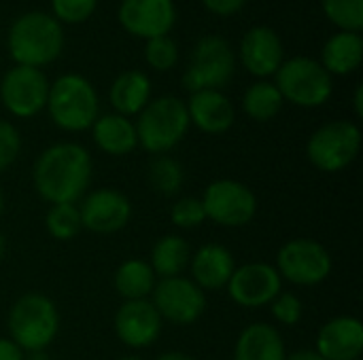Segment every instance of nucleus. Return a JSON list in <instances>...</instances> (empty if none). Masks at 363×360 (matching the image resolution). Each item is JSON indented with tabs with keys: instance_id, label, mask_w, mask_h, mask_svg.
Returning a JSON list of instances; mask_svg holds the SVG:
<instances>
[{
	"instance_id": "nucleus-1",
	"label": "nucleus",
	"mask_w": 363,
	"mask_h": 360,
	"mask_svg": "<svg viewBox=\"0 0 363 360\" xmlns=\"http://www.w3.org/2000/svg\"><path fill=\"white\" fill-rule=\"evenodd\" d=\"M94 161L79 142H55L47 146L32 166V185L40 199L53 204H79L89 191Z\"/></svg>"
},
{
	"instance_id": "nucleus-2",
	"label": "nucleus",
	"mask_w": 363,
	"mask_h": 360,
	"mask_svg": "<svg viewBox=\"0 0 363 360\" xmlns=\"http://www.w3.org/2000/svg\"><path fill=\"white\" fill-rule=\"evenodd\" d=\"M64 40V28L53 15L28 11L11 23L6 49L17 66L43 68L62 55Z\"/></svg>"
},
{
	"instance_id": "nucleus-3",
	"label": "nucleus",
	"mask_w": 363,
	"mask_h": 360,
	"mask_svg": "<svg viewBox=\"0 0 363 360\" xmlns=\"http://www.w3.org/2000/svg\"><path fill=\"white\" fill-rule=\"evenodd\" d=\"M45 108L55 127L79 134L89 129L100 117V98L89 79L66 72L49 85Z\"/></svg>"
},
{
	"instance_id": "nucleus-4",
	"label": "nucleus",
	"mask_w": 363,
	"mask_h": 360,
	"mask_svg": "<svg viewBox=\"0 0 363 360\" xmlns=\"http://www.w3.org/2000/svg\"><path fill=\"white\" fill-rule=\"evenodd\" d=\"M9 339L26 354L45 352L60 333V312L43 293H23L6 314Z\"/></svg>"
},
{
	"instance_id": "nucleus-5",
	"label": "nucleus",
	"mask_w": 363,
	"mask_h": 360,
	"mask_svg": "<svg viewBox=\"0 0 363 360\" xmlns=\"http://www.w3.org/2000/svg\"><path fill=\"white\" fill-rule=\"evenodd\" d=\"M134 125L138 146H143L153 157L168 155L183 142L191 127L187 106L177 95L151 98V102L136 115Z\"/></svg>"
},
{
	"instance_id": "nucleus-6",
	"label": "nucleus",
	"mask_w": 363,
	"mask_h": 360,
	"mask_svg": "<svg viewBox=\"0 0 363 360\" xmlns=\"http://www.w3.org/2000/svg\"><path fill=\"white\" fill-rule=\"evenodd\" d=\"M274 76V85L283 100L300 108H319L334 93V76L321 66L319 59L308 55L285 59Z\"/></svg>"
},
{
	"instance_id": "nucleus-7",
	"label": "nucleus",
	"mask_w": 363,
	"mask_h": 360,
	"mask_svg": "<svg viewBox=\"0 0 363 360\" xmlns=\"http://www.w3.org/2000/svg\"><path fill=\"white\" fill-rule=\"evenodd\" d=\"M362 140V129L355 121L334 119L311 134L306 157L319 172L338 174L359 157Z\"/></svg>"
},
{
	"instance_id": "nucleus-8",
	"label": "nucleus",
	"mask_w": 363,
	"mask_h": 360,
	"mask_svg": "<svg viewBox=\"0 0 363 360\" xmlns=\"http://www.w3.org/2000/svg\"><path fill=\"white\" fill-rule=\"evenodd\" d=\"M236 74V53L223 36H202L191 55L183 76V85L189 93L202 89H223Z\"/></svg>"
},
{
	"instance_id": "nucleus-9",
	"label": "nucleus",
	"mask_w": 363,
	"mask_h": 360,
	"mask_svg": "<svg viewBox=\"0 0 363 360\" xmlns=\"http://www.w3.org/2000/svg\"><path fill=\"white\" fill-rule=\"evenodd\" d=\"M200 199L206 212V221L219 227H247L257 216V195L249 185L234 178L213 180Z\"/></svg>"
},
{
	"instance_id": "nucleus-10",
	"label": "nucleus",
	"mask_w": 363,
	"mask_h": 360,
	"mask_svg": "<svg viewBox=\"0 0 363 360\" xmlns=\"http://www.w3.org/2000/svg\"><path fill=\"white\" fill-rule=\"evenodd\" d=\"M274 267L283 282L287 280L296 286H317L330 278L334 261L321 242L296 238L279 248Z\"/></svg>"
},
{
	"instance_id": "nucleus-11",
	"label": "nucleus",
	"mask_w": 363,
	"mask_h": 360,
	"mask_svg": "<svg viewBox=\"0 0 363 360\" xmlns=\"http://www.w3.org/2000/svg\"><path fill=\"white\" fill-rule=\"evenodd\" d=\"M149 301L160 318L174 327L196 325L206 312V293L187 276L157 280Z\"/></svg>"
},
{
	"instance_id": "nucleus-12",
	"label": "nucleus",
	"mask_w": 363,
	"mask_h": 360,
	"mask_svg": "<svg viewBox=\"0 0 363 360\" xmlns=\"http://www.w3.org/2000/svg\"><path fill=\"white\" fill-rule=\"evenodd\" d=\"M49 81L40 68L13 66L0 81V102L17 119H32L47 106Z\"/></svg>"
},
{
	"instance_id": "nucleus-13",
	"label": "nucleus",
	"mask_w": 363,
	"mask_h": 360,
	"mask_svg": "<svg viewBox=\"0 0 363 360\" xmlns=\"http://www.w3.org/2000/svg\"><path fill=\"white\" fill-rule=\"evenodd\" d=\"M77 206L83 229L98 236L117 233L125 229L132 219V202L125 193L113 187L87 191Z\"/></svg>"
},
{
	"instance_id": "nucleus-14",
	"label": "nucleus",
	"mask_w": 363,
	"mask_h": 360,
	"mask_svg": "<svg viewBox=\"0 0 363 360\" xmlns=\"http://www.w3.org/2000/svg\"><path fill=\"white\" fill-rule=\"evenodd\" d=\"M225 289L236 306L247 310H259L268 308L274 301V297L283 291V280L274 265L253 261L236 265Z\"/></svg>"
},
{
	"instance_id": "nucleus-15",
	"label": "nucleus",
	"mask_w": 363,
	"mask_h": 360,
	"mask_svg": "<svg viewBox=\"0 0 363 360\" xmlns=\"http://www.w3.org/2000/svg\"><path fill=\"white\" fill-rule=\"evenodd\" d=\"M121 28L138 38L166 36L177 23L174 0H121L117 8Z\"/></svg>"
},
{
	"instance_id": "nucleus-16",
	"label": "nucleus",
	"mask_w": 363,
	"mask_h": 360,
	"mask_svg": "<svg viewBox=\"0 0 363 360\" xmlns=\"http://www.w3.org/2000/svg\"><path fill=\"white\" fill-rule=\"evenodd\" d=\"M113 327L117 339L123 346L132 350H145L160 339L164 320L160 318L157 310L149 299H140V301H123L115 314Z\"/></svg>"
},
{
	"instance_id": "nucleus-17",
	"label": "nucleus",
	"mask_w": 363,
	"mask_h": 360,
	"mask_svg": "<svg viewBox=\"0 0 363 360\" xmlns=\"http://www.w3.org/2000/svg\"><path fill=\"white\" fill-rule=\"evenodd\" d=\"M238 59L249 74L266 81L268 76H274L285 62L283 40L270 25H253L240 40Z\"/></svg>"
},
{
	"instance_id": "nucleus-18",
	"label": "nucleus",
	"mask_w": 363,
	"mask_h": 360,
	"mask_svg": "<svg viewBox=\"0 0 363 360\" xmlns=\"http://www.w3.org/2000/svg\"><path fill=\"white\" fill-rule=\"evenodd\" d=\"M315 352L323 360H359L363 354V325L357 316H336L319 333Z\"/></svg>"
},
{
	"instance_id": "nucleus-19",
	"label": "nucleus",
	"mask_w": 363,
	"mask_h": 360,
	"mask_svg": "<svg viewBox=\"0 0 363 360\" xmlns=\"http://www.w3.org/2000/svg\"><path fill=\"white\" fill-rule=\"evenodd\" d=\"M185 106H187L189 123L204 134L219 136L230 132L236 123V108L232 100L219 89H202L189 93Z\"/></svg>"
},
{
	"instance_id": "nucleus-20",
	"label": "nucleus",
	"mask_w": 363,
	"mask_h": 360,
	"mask_svg": "<svg viewBox=\"0 0 363 360\" xmlns=\"http://www.w3.org/2000/svg\"><path fill=\"white\" fill-rule=\"evenodd\" d=\"M189 278L204 291L215 293L223 291L236 269L234 255L223 244H202L191 252L189 259Z\"/></svg>"
},
{
	"instance_id": "nucleus-21",
	"label": "nucleus",
	"mask_w": 363,
	"mask_h": 360,
	"mask_svg": "<svg viewBox=\"0 0 363 360\" xmlns=\"http://www.w3.org/2000/svg\"><path fill=\"white\" fill-rule=\"evenodd\" d=\"M287 348L281 331L268 323H251L247 325L236 344L234 360H285Z\"/></svg>"
},
{
	"instance_id": "nucleus-22",
	"label": "nucleus",
	"mask_w": 363,
	"mask_h": 360,
	"mask_svg": "<svg viewBox=\"0 0 363 360\" xmlns=\"http://www.w3.org/2000/svg\"><path fill=\"white\" fill-rule=\"evenodd\" d=\"M89 129H91L94 144L104 155L125 157L138 149L136 125L130 117H123L117 112H106V115H100Z\"/></svg>"
},
{
	"instance_id": "nucleus-23",
	"label": "nucleus",
	"mask_w": 363,
	"mask_h": 360,
	"mask_svg": "<svg viewBox=\"0 0 363 360\" xmlns=\"http://www.w3.org/2000/svg\"><path fill=\"white\" fill-rule=\"evenodd\" d=\"M151 79L143 70H123L108 87V102L113 112L136 117L151 102Z\"/></svg>"
},
{
	"instance_id": "nucleus-24",
	"label": "nucleus",
	"mask_w": 363,
	"mask_h": 360,
	"mask_svg": "<svg viewBox=\"0 0 363 360\" xmlns=\"http://www.w3.org/2000/svg\"><path fill=\"white\" fill-rule=\"evenodd\" d=\"M363 59V38L359 32H336L321 49V66L332 76L353 74Z\"/></svg>"
},
{
	"instance_id": "nucleus-25",
	"label": "nucleus",
	"mask_w": 363,
	"mask_h": 360,
	"mask_svg": "<svg viewBox=\"0 0 363 360\" xmlns=\"http://www.w3.org/2000/svg\"><path fill=\"white\" fill-rule=\"evenodd\" d=\"M189 259H191L189 242L179 233H166L155 240L149 255V265L157 276V280H164V278L183 276L185 269L189 267Z\"/></svg>"
},
{
	"instance_id": "nucleus-26",
	"label": "nucleus",
	"mask_w": 363,
	"mask_h": 360,
	"mask_svg": "<svg viewBox=\"0 0 363 360\" xmlns=\"http://www.w3.org/2000/svg\"><path fill=\"white\" fill-rule=\"evenodd\" d=\"M157 284V276L153 274L149 261L143 259H125L119 263L113 276V286L123 301H140L149 299Z\"/></svg>"
},
{
	"instance_id": "nucleus-27",
	"label": "nucleus",
	"mask_w": 363,
	"mask_h": 360,
	"mask_svg": "<svg viewBox=\"0 0 363 360\" xmlns=\"http://www.w3.org/2000/svg\"><path fill=\"white\" fill-rule=\"evenodd\" d=\"M283 104H285V100H283L281 91L270 81H255L253 85L247 87V91L242 95L245 115L257 123L272 121L283 110Z\"/></svg>"
},
{
	"instance_id": "nucleus-28",
	"label": "nucleus",
	"mask_w": 363,
	"mask_h": 360,
	"mask_svg": "<svg viewBox=\"0 0 363 360\" xmlns=\"http://www.w3.org/2000/svg\"><path fill=\"white\" fill-rule=\"evenodd\" d=\"M149 185L164 197H174L185 185V170L181 161L170 155H155L149 163Z\"/></svg>"
},
{
	"instance_id": "nucleus-29",
	"label": "nucleus",
	"mask_w": 363,
	"mask_h": 360,
	"mask_svg": "<svg viewBox=\"0 0 363 360\" xmlns=\"http://www.w3.org/2000/svg\"><path fill=\"white\" fill-rule=\"evenodd\" d=\"M45 229L57 242H70L81 231V214L77 204H53L45 214Z\"/></svg>"
},
{
	"instance_id": "nucleus-30",
	"label": "nucleus",
	"mask_w": 363,
	"mask_h": 360,
	"mask_svg": "<svg viewBox=\"0 0 363 360\" xmlns=\"http://www.w3.org/2000/svg\"><path fill=\"white\" fill-rule=\"evenodd\" d=\"M323 15L342 32H362L363 0H321Z\"/></svg>"
},
{
	"instance_id": "nucleus-31",
	"label": "nucleus",
	"mask_w": 363,
	"mask_h": 360,
	"mask_svg": "<svg viewBox=\"0 0 363 360\" xmlns=\"http://www.w3.org/2000/svg\"><path fill=\"white\" fill-rule=\"evenodd\" d=\"M145 59L157 72L172 70L177 66V62H179V45H177V40L170 34L149 38L147 45H145Z\"/></svg>"
},
{
	"instance_id": "nucleus-32",
	"label": "nucleus",
	"mask_w": 363,
	"mask_h": 360,
	"mask_svg": "<svg viewBox=\"0 0 363 360\" xmlns=\"http://www.w3.org/2000/svg\"><path fill=\"white\" fill-rule=\"evenodd\" d=\"M170 223L177 229H198L206 223V212L200 197H179L170 206Z\"/></svg>"
},
{
	"instance_id": "nucleus-33",
	"label": "nucleus",
	"mask_w": 363,
	"mask_h": 360,
	"mask_svg": "<svg viewBox=\"0 0 363 360\" xmlns=\"http://www.w3.org/2000/svg\"><path fill=\"white\" fill-rule=\"evenodd\" d=\"M268 308H270V314H272L274 323L281 325V327H298L302 316H304L302 299L296 293H289V291H281Z\"/></svg>"
},
{
	"instance_id": "nucleus-34",
	"label": "nucleus",
	"mask_w": 363,
	"mask_h": 360,
	"mask_svg": "<svg viewBox=\"0 0 363 360\" xmlns=\"http://www.w3.org/2000/svg\"><path fill=\"white\" fill-rule=\"evenodd\" d=\"M98 6V0H51V15L60 23H83Z\"/></svg>"
},
{
	"instance_id": "nucleus-35",
	"label": "nucleus",
	"mask_w": 363,
	"mask_h": 360,
	"mask_svg": "<svg viewBox=\"0 0 363 360\" xmlns=\"http://www.w3.org/2000/svg\"><path fill=\"white\" fill-rule=\"evenodd\" d=\"M19 153H21L19 129L11 121L0 119V174L17 161Z\"/></svg>"
},
{
	"instance_id": "nucleus-36",
	"label": "nucleus",
	"mask_w": 363,
	"mask_h": 360,
	"mask_svg": "<svg viewBox=\"0 0 363 360\" xmlns=\"http://www.w3.org/2000/svg\"><path fill=\"white\" fill-rule=\"evenodd\" d=\"M202 4L219 17H230L236 15L247 4V0H202Z\"/></svg>"
},
{
	"instance_id": "nucleus-37",
	"label": "nucleus",
	"mask_w": 363,
	"mask_h": 360,
	"mask_svg": "<svg viewBox=\"0 0 363 360\" xmlns=\"http://www.w3.org/2000/svg\"><path fill=\"white\" fill-rule=\"evenodd\" d=\"M0 360H26V352L9 337H0Z\"/></svg>"
},
{
	"instance_id": "nucleus-38",
	"label": "nucleus",
	"mask_w": 363,
	"mask_h": 360,
	"mask_svg": "<svg viewBox=\"0 0 363 360\" xmlns=\"http://www.w3.org/2000/svg\"><path fill=\"white\" fill-rule=\"evenodd\" d=\"M353 108H355V117L362 119L363 117V87L357 85L355 87V93H353Z\"/></svg>"
},
{
	"instance_id": "nucleus-39",
	"label": "nucleus",
	"mask_w": 363,
	"mask_h": 360,
	"mask_svg": "<svg viewBox=\"0 0 363 360\" xmlns=\"http://www.w3.org/2000/svg\"><path fill=\"white\" fill-rule=\"evenodd\" d=\"M285 360H323L315 350H298L294 354H287Z\"/></svg>"
},
{
	"instance_id": "nucleus-40",
	"label": "nucleus",
	"mask_w": 363,
	"mask_h": 360,
	"mask_svg": "<svg viewBox=\"0 0 363 360\" xmlns=\"http://www.w3.org/2000/svg\"><path fill=\"white\" fill-rule=\"evenodd\" d=\"M155 360H198V359H194V356H189V354H185V352H164V354H160Z\"/></svg>"
},
{
	"instance_id": "nucleus-41",
	"label": "nucleus",
	"mask_w": 363,
	"mask_h": 360,
	"mask_svg": "<svg viewBox=\"0 0 363 360\" xmlns=\"http://www.w3.org/2000/svg\"><path fill=\"white\" fill-rule=\"evenodd\" d=\"M6 248H9V242H6V236L0 231V261L4 259V255H6Z\"/></svg>"
},
{
	"instance_id": "nucleus-42",
	"label": "nucleus",
	"mask_w": 363,
	"mask_h": 360,
	"mask_svg": "<svg viewBox=\"0 0 363 360\" xmlns=\"http://www.w3.org/2000/svg\"><path fill=\"white\" fill-rule=\"evenodd\" d=\"M2 212H4V191L0 187V216H2Z\"/></svg>"
},
{
	"instance_id": "nucleus-43",
	"label": "nucleus",
	"mask_w": 363,
	"mask_h": 360,
	"mask_svg": "<svg viewBox=\"0 0 363 360\" xmlns=\"http://www.w3.org/2000/svg\"><path fill=\"white\" fill-rule=\"evenodd\" d=\"M117 360H143L140 356H136V354H130V356H121V359Z\"/></svg>"
},
{
	"instance_id": "nucleus-44",
	"label": "nucleus",
	"mask_w": 363,
	"mask_h": 360,
	"mask_svg": "<svg viewBox=\"0 0 363 360\" xmlns=\"http://www.w3.org/2000/svg\"><path fill=\"white\" fill-rule=\"evenodd\" d=\"M359 360H362V359H359Z\"/></svg>"
}]
</instances>
